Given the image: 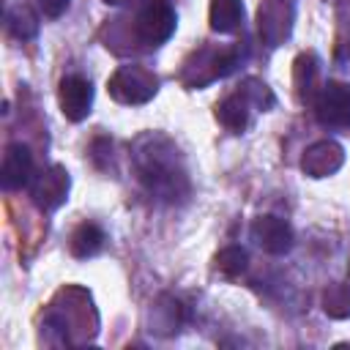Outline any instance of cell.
<instances>
[{
  "label": "cell",
  "mask_w": 350,
  "mask_h": 350,
  "mask_svg": "<svg viewBox=\"0 0 350 350\" xmlns=\"http://www.w3.org/2000/svg\"><path fill=\"white\" fill-rule=\"evenodd\" d=\"M36 178L33 172V153L22 142H11L3 153V167H0V180L5 191H16L22 186H30Z\"/></svg>",
  "instance_id": "cell-8"
},
{
  "label": "cell",
  "mask_w": 350,
  "mask_h": 350,
  "mask_svg": "<svg viewBox=\"0 0 350 350\" xmlns=\"http://www.w3.org/2000/svg\"><path fill=\"white\" fill-rule=\"evenodd\" d=\"M186 320H189L186 306H183L178 298L164 295V298L156 304V317H153V325H156V328H150V331H156V334H161V336H170V334H178Z\"/></svg>",
  "instance_id": "cell-14"
},
{
  "label": "cell",
  "mask_w": 350,
  "mask_h": 350,
  "mask_svg": "<svg viewBox=\"0 0 350 350\" xmlns=\"http://www.w3.org/2000/svg\"><path fill=\"white\" fill-rule=\"evenodd\" d=\"M314 118L325 129H350V88L325 82L314 96Z\"/></svg>",
  "instance_id": "cell-4"
},
{
  "label": "cell",
  "mask_w": 350,
  "mask_h": 350,
  "mask_svg": "<svg viewBox=\"0 0 350 350\" xmlns=\"http://www.w3.org/2000/svg\"><path fill=\"white\" fill-rule=\"evenodd\" d=\"M293 16H295L293 0H262V5L257 11L260 38L268 46H279L293 30Z\"/></svg>",
  "instance_id": "cell-6"
},
{
  "label": "cell",
  "mask_w": 350,
  "mask_h": 350,
  "mask_svg": "<svg viewBox=\"0 0 350 350\" xmlns=\"http://www.w3.org/2000/svg\"><path fill=\"white\" fill-rule=\"evenodd\" d=\"M5 25H8V33L16 36V38H33L38 33V16L27 8V5H14L5 16Z\"/></svg>",
  "instance_id": "cell-16"
},
{
  "label": "cell",
  "mask_w": 350,
  "mask_h": 350,
  "mask_svg": "<svg viewBox=\"0 0 350 350\" xmlns=\"http://www.w3.org/2000/svg\"><path fill=\"white\" fill-rule=\"evenodd\" d=\"M109 153H112V142H109L107 137H96L93 145H90V159H93V164H96L98 170H107L104 159H112Z\"/></svg>",
  "instance_id": "cell-19"
},
{
  "label": "cell",
  "mask_w": 350,
  "mask_h": 350,
  "mask_svg": "<svg viewBox=\"0 0 350 350\" xmlns=\"http://www.w3.org/2000/svg\"><path fill=\"white\" fill-rule=\"evenodd\" d=\"M68 183H71L68 172L60 164H52L44 172H38L33 178V183H30V197H33L36 208L44 211V213L57 211L68 197Z\"/></svg>",
  "instance_id": "cell-5"
},
{
  "label": "cell",
  "mask_w": 350,
  "mask_h": 350,
  "mask_svg": "<svg viewBox=\"0 0 350 350\" xmlns=\"http://www.w3.org/2000/svg\"><path fill=\"white\" fill-rule=\"evenodd\" d=\"M342 161H345L342 145L334 142V139H320V142H314L304 150L301 170L309 178H325V175H334L342 167Z\"/></svg>",
  "instance_id": "cell-10"
},
{
  "label": "cell",
  "mask_w": 350,
  "mask_h": 350,
  "mask_svg": "<svg viewBox=\"0 0 350 350\" xmlns=\"http://www.w3.org/2000/svg\"><path fill=\"white\" fill-rule=\"evenodd\" d=\"M175 11L167 0H148L134 19V38L145 46H161L175 33Z\"/></svg>",
  "instance_id": "cell-3"
},
{
  "label": "cell",
  "mask_w": 350,
  "mask_h": 350,
  "mask_svg": "<svg viewBox=\"0 0 350 350\" xmlns=\"http://www.w3.org/2000/svg\"><path fill=\"white\" fill-rule=\"evenodd\" d=\"M336 3H350V0H336Z\"/></svg>",
  "instance_id": "cell-21"
},
{
  "label": "cell",
  "mask_w": 350,
  "mask_h": 350,
  "mask_svg": "<svg viewBox=\"0 0 350 350\" xmlns=\"http://www.w3.org/2000/svg\"><path fill=\"white\" fill-rule=\"evenodd\" d=\"M213 265H216V271L221 273V276H241L243 271H246V265H249V252L243 249V246H224L219 254H216V260H213Z\"/></svg>",
  "instance_id": "cell-17"
},
{
  "label": "cell",
  "mask_w": 350,
  "mask_h": 350,
  "mask_svg": "<svg viewBox=\"0 0 350 350\" xmlns=\"http://www.w3.org/2000/svg\"><path fill=\"white\" fill-rule=\"evenodd\" d=\"M208 19H211V30L235 33L243 25V3L241 0H213Z\"/></svg>",
  "instance_id": "cell-15"
},
{
  "label": "cell",
  "mask_w": 350,
  "mask_h": 350,
  "mask_svg": "<svg viewBox=\"0 0 350 350\" xmlns=\"http://www.w3.org/2000/svg\"><path fill=\"white\" fill-rule=\"evenodd\" d=\"M252 238L268 254H287L293 249V227L279 216H260L252 224Z\"/></svg>",
  "instance_id": "cell-9"
},
{
  "label": "cell",
  "mask_w": 350,
  "mask_h": 350,
  "mask_svg": "<svg viewBox=\"0 0 350 350\" xmlns=\"http://www.w3.org/2000/svg\"><path fill=\"white\" fill-rule=\"evenodd\" d=\"M131 164L145 191L161 202H180L189 197V172L175 142L159 131H145L131 142Z\"/></svg>",
  "instance_id": "cell-1"
},
{
  "label": "cell",
  "mask_w": 350,
  "mask_h": 350,
  "mask_svg": "<svg viewBox=\"0 0 350 350\" xmlns=\"http://www.w3.org/2000/svg\"><path fill=\"white\" fill-rule=\"evenodd\" d=\"M347 276H350V265H347Z\"/></svg>",
  "instance_id": "cell-22"
},
{
  "label": "cell",
  "mask_w": 350,
  "mask_h": 350,
  "mask_svg": "<svg viewBox=\"0 0 350 350\" xmlns=\"http://www.w3.org/2000/svg\"><path fill=\"white\" fill-rule=\"evenodd\" d=\"M323 312L334 320L350 317V284H328L323 293Z\"/></svg>",
  "instance_id": "cell-18"
},
{
  "label": "cell",
  "mask_w": 350,
  "mask_h": 350,
  "mask_svg": "<svg viewBox=\"0 0 350 350\" xmlns=\"http://www.w3.org/2000/svg\"><path fill=\"white\" fill-rule=\"evenodd\" d=\"M104 241H107V235H104V230H101L98 224H93V221H82V224L71 232V238H68V249H71L74 257L88 260V257H96V254L104 249Z\"/></svg>",
  "instance_id": "cell-13"
},
{
  "label": "cell",
  "mask_w": 350,
  "mask_h": 350,
  "mask_svg": "<svg viewBox=\"0 0 350 350\" xmlns=\"http://www.w3.org/2000/svg\"><path fill=\"white\" fill-rule=\"evenodd\" d=\"M317 79H320V60H317V55L314 52L298 55L295 57V68H293V82H295V93H298L301 104L314 101V96L320 93Z\"/></svg>",
  "instance_id": "cell-12"
},
{
  "label": "cell",
  "mask_w": 350,
  "mask_h": 350,
  "mask_svg": "<svg viewBox=\"0 0 350 350\" xmlns=\"http://www.w3.org/2000/svg\"><path fill=\"white\" fill-rule=\"evenodd\" d=\"M57 104H60V112L71 123L85 120L90 115V107H93V85L79 74L63 77L57 85Z\"/></svg>",
  "instance_id": "cell-7"
},
{
  "label": "cell",
  "mask_w": 350,
  "mask_h": 350,
  "mask_svg": "<svg viewBox=\"0 0 350 350\" xmlns=\"http://www.w3.org/2000/svg\"><path fill=\"white\" fill-rule=\"evenodd\" d=\"M107 90L120 104H145L159 90V77L145 66H120L109 82Z\"/></svg>",
  "instance_id": "cell-2"
},
{
  "label": "cell",
  "mask_w": 350,
  "mask_h": 350,
  "mask_svg": "<svg viewBox=\"0 0 350 350\" xmlns=\"http://www.w3.org/2000/svg\"><path fill=\"white\" fill-rule=\"evenodd\" d=\"M257 107L249 101V96L238 88L235 93H230V96H224L219 104H216V120L227 129V131H232V134H243L249 126H252V112H254Z\"/></svg>",
  "instance_id": "cell-11"
},
{
  "label": "cell",
  "mask_w": 350,
  "mask_h": 350,
  "mask_svg": "<svg viewBox=\"0 0 350 350\" xmlns=\"http://www.w3.org/2000/svg\"><path fill=\"white\" fill-rule=\"evenodd\" d=\"M104 3H112V5H126V3H131V0H104Z\"/></svg>",
  "instance_id": "cell-20"
}]
</instances>
